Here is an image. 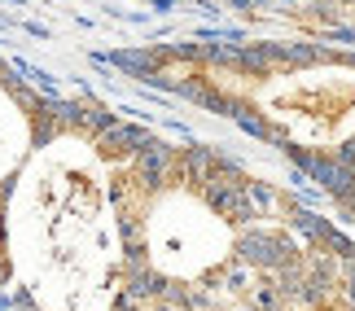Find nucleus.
<instances>
[{
	"label": "nucleus",
	"mask_w": 355,
	"mask_h": 311,
	"mask_svg": "<svg viewBox=\"0 0 355 311\" xmlns=\"http://www.w3.org/2000/svg\"><path fill=\"white\" fill-rule=\"evenodd\" d=\"M62 110H53L49 97H40L35 88H26L22 79H13L0 66V281L13 276L9 250H5V211L9 197L18 188L26 162L35 158V150L44 145L62 123Z\"/></svg>",
	"instance_id": "nucleus-2"
},
{
	"label": "nucleus",
	"mask_w": 355,
	"mask_h": 311,
	"mask_svg": "<svg viewBox=\"0 0 355 311\" xmlns=\"http://www.w3.org/2000/svg\"><path fill=\"white\" fill-rule=\"evenodd\" d=\"M110 123V114H66L9 197V267L44 311H101L119 294L123 211Z\"/></svg>",
	"instance_id": "nucleus-1"
}]
</instances>
